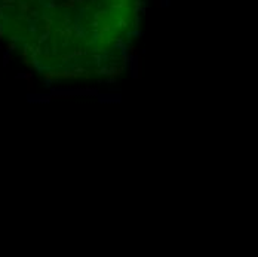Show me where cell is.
Segmentation results:
<instances>
[{"mask_svg":"<svg viewBox=\"0 0 258 257\" xmlns=\"http://www.w3.org/2000/svg\"><path fill=\"white\" fill-rule=\"evenodd\" d=\"M51 83H52V80H45V85L46 86H51Z\"/></svg>","mask_w":258,"mask_h":257,"instance_id":"4","label":"cell"},{"mask_svg":"<svg viewBox=\"0 0 258 257\" xmlns=\"http://www.w3.org/2000/svg\"><path fill=\"white\" fill-rule=\"evenodd\" d=\"M98 100L101 103H120V95H100Z\"/></svg>","mask_w":258,"mask_h":257,"instance_id":"2","label":"cell"},{"mask_svg":"<svg viewBox=\"0 0 258 257\" xmlns=\"http://www.w3.org/2000/svg\"><path fill=\"white\" fill-rule=\"evenodd\" d=\"M9 58H11V57H9V54L6 52V54H5V61H3V64H5V66L8 64V61H9Z\"/></svg>","mask_w":258,"mask_h":257,"instance_id":"3","label":"cell"},{"mask_svg":"<svg viewBox=\"0 0 258 257\" xmlns=\"http://www.w3.org/2000/svg\"><path fill=\"white\" fill-rule=\"evenodd\" d=\"M51 100V95H28L30 103H48Z\"/></svg>","mask_w":258,"mask_h":257,"instance_id":"1","label":"cell"}]
</instances>
